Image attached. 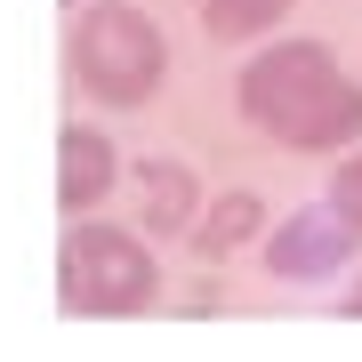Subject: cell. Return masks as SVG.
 Here are the masks:
<instances>
[{
    "label": "cell",
    "instance_id": "5",
    "mask_svg": "<svg viewBox=\"0 0 362 362\" xmlns=\"http://www.w3.org/2000/svg\"><path fill=\"white\" fill-rule=\"evenodd\" d=\"M113 177H121V145L105 129L65 121V129H57V209H65V218H89V209L113 194Z\"/></svg>",
    "mask_w": 362,
    "mask_h": 362
},
{
    "label": "cell",
    "instance_id": "3",
    "mask_svg": "<svg viewBox=\"0 0 362 362\" xmlns=\"http://www.w3.org/2000/svg\"><path fill=\"white\" fill-rule=\"evenodd\" d=\"M153 233L137 226H105V218H73L65 242H57V298L65 314H89V322H129L161 298V266H153Z\"/></svg>",
    "mask_w": 362,
    "mask_h": 362
},
{
    "label": "cell",
    "instance_id": "2",
    "mask_svg": "<svg viewBox=\"0 0 362 362\" xmlns=\"http://www.w3.org/2000/svg\"><path fill=\"white\" fill-rule=\"evenodd\" d=\"M65 73H73L81 97L113 105V113H137L169 81V33L145 8H129V0H89V8H73Z\"/></svg>",
    "mask_w": 362,
    "mask_h": 362
},
{
    "label": "cell",
    "instance_id": "6",
    "mask_svg": "<svg viewBox=\"0 0 362 362\" xmlns=\"http://www.w3.org/2000/svg\"><path fill=\"white\" fill-rule=\"evenodd\" d=\"M202 218V177L185 161H145L137 169V233L153 242H185Z\"/></svg>",
    "mask_w": 362,
    "mask_h": 362
},
{
    "label": "cell",
    "instance_id": "1",
    "mask_svg": "<svg viewBox=\"0 0 362 362\" xmlns=\"http://www.w3.org/2000/svg\"><path fill=\"white\" fill-rule=\"evenodd\" d=\"M242 121L290 153H354L362 145V81L338 65L322 40H266L233 81Z\"/></svg>",
    "mask_w": 362,
    "mask_h": 362
},
{
    "label": "cell",
    "instance_id": "8",
    "mask_svg": "<svg viewBox=\"0 0 362 362\" xmlns=\"http://www.w3.org/2000/svg\"><path fill=\"white\" fill-rule=\"evenodd\" d=\"M298 0H202V33L209 40H266L274 25H290Z\"/></svg>",
    "mask_w": 362,
    "mask_h": 362
},
{
    "label": "cell",
    "instance_id": "10",
    "mask_svg": "<svg viewBox=\"0 0 362 362\" xmlns=\"http://www.w3.org/2000/svg\"><path fill=\"white\" fill-rule=\"evenodd\" d=\"M346 314H354V322H362V282H354V290H346Z\"/></svg>",
    "mask_w": 362,
    "mask_h": 362
},
{
    "label": "cell",
    "instance_id": "7",
    "mask_svg": "<svg viewBox=\"0 0 362 362\" xmlns=\"http://www.w3.org/2000/svg\"><path fill=\"white\" fill-rule=\"evenodd\" d=\"M266 202L250 194V185H226V194H209L202 202V218H194V233H185V250H194L202 266H226L233 250H250V242H266Z\"/></svg>",
    "mask_w": 362,
    "mask_h": 362
},
{
    "label": "cell",
    "instance_id": "4",
    "mask_svg": "<svg viewBox=\"0 0 362 362\" xmlns=\"http://www.w3.org/2000/svg\"><path fill=\"white\" fill-rule=\"evenodd\" d=\"M266 274L274 282H330L338 266H354V250H362V218L346 202H298V209H282V218L266 226Z\"/></svg>",
    "mask_w": 362,
    "mask_h": 362
},
{
    "label": "cell",
    "instance_id": "11",
    "mask_svg": "<svg viewBox=\"0 0 362 362\" xmlns=\"http://www.w3.org/2000/svg\"><path fill=\"white\" fill-rule=\"evenodd\" d=\"M57 8H65V16H73V8H89V0H57Z\"/></svg>",
    "mask_w": 362,
    "mask_h": 362
},
{
    "label": "cell",
    "instance_id": "9",
    "mask_svg": "<svg viewBox=\"0 0 362 362\" xmlns=\"http://www.w3.org/2000/svg\"><path fill=\"white\" fill-rule=\"evenodd\" d=\"M330 202H346L354 218H362V145H354V153H346V161L330 169Z\"/></svg>",
    "mask_w": 362,
    "mask_h": 362
}]
</instances>
